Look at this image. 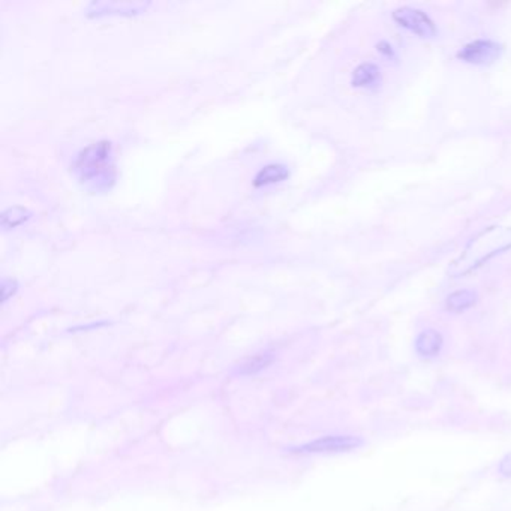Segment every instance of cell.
Instances as JSON below:
<instances>
[{"label":"cell","instance_id":"cell-1","mask_svg":"<svg viewBox=\"0 0 511 511\" xmlns=\"http://www.w3.org/2000/svg\"><path fill=\"white\" fill-rule=\"evenodd\" d=\"M511 248V231H503V229H489L484 231L483 237L476 239L472 245L465 251L464 258L456 263L457 267H461V272L465 273L472 270L483 263L489 261L496 253H500L505 249Z\"/></svg>","mask_w":511,"mask_h":511},{"label":"cell","instance_id":"cell-2","mask_svg":"<svg viewBox=\"0 0 511 511\" xmlns=\"http://www.w3.org/2000/svg\"><path fill=\"white\" fill-rule=\"evenodd\" d=\"M110 143L102 142L87 147L76 162L83 180H95V178H107L108 171H111L110 165Z\"/></svg>","mask_w":511,"mask_h":511},{"label":"cell","instance_id":"cell-3","mask_svg":"<svg viewBox=\"0 0 511 511\" xmlns=\"http://www.w3.org/2000/svg\"><path fill=\"white\" fill-rule=\"evenodd\" d=\"M393 20L398 23L401 28L410 30L418 38H425V40H430V38H435L438 35L435 21H433L425 11L417 8L403 6L396 9L393 12Z\"/></svg>","mask_w":511,"mask_h":511},{"label":"cell","instance_id":"cell-4","mask_svg":"<svg viewBox=\"0 0 511 511\" xmlns=\"http://www.w3.org/2000/svg\"><path fill=\"white\" fill-rule=\"evenodd\" d=\"M501 45L492 40H476L459 50L457 57L471 65H490L501 56Z\"/></svg>","mask_w":511,"mask_h":511},{"label":"cell","instance_id":"cell-5","mask_svg":"<svg viewBox=\"0 0 511 511\" xmlns=\"http://www.w3.org/2000/svg\"><path fill=\"white\" fill-rule=\"evenodd\" d=\"M363 444V441L359 437L352 435H328L321 437L312 442L304 444L300 449H297L299 453H347L352 452Z\"/></svg>","mask_w":511,"mask_h":511},{"label":"cell","instance_id":"cell-6","mask_svg":"<svg viewBox=\"0 0 511 511\" xmlns=\"http://www.w3.org/2000/svg\"><path fill=\"white\" fill-rule=\"evenodd\" d=\"M442 345L444 339L440 331L427 328L417 336L414 347L420 357H423V359H433V357H437L441 352Z\"/></svg>","mask_w":511,"mask_h":511},{"label":"cell","instance_id":"cell-7","mask_svg":"<svg viewBox=\"0 0 511 511\" xmlns=\"http://www.w3.org/2000/svg\"><path fill=\"white\" fill-rule=\"evenodd\" d=\"M381 81V69L375 63H362L352 72V86L363 88H375Z\"/></svg>","mask_w":511,"mask_h":511},{"label":"cell","instance_id":"cell-8","mask_svg":"<svg viewBox=\"0 0 511 511\" xmlns=\"http://www.w3.org/2000/svg\"><path fill=\"white\" fill-rule=\"evenodd\" d=\"M477 302V292L472 291V289H459V291H454L452 292L449 297H447V309H449L450 312H454V314H459V312H464L469 308H472V306L476 304Z\"/></svg>","mask_w":511,"mask_h":511},{"label":"cell","instance_id":"cell-9","mask_svg":"<svg viewBox=\"0 0 511 511\" xmlns=\"http://www.w3.org/2000/svg\"><path fill=\"white\" fill-rule=\"evenodd\" d=\"M289 176V171L284 167V165L279 163H272L264 167L257 177L253 180V186H265V185H272V183H279L285 180V178Z\"/></svg>","mask_w":511,"mask_h":511},{"label":"cell","instance_id":"cell-10","mask_svg":"<svg viewBox=\"0 0 511 511\" xmlns=\"http://www.w3.org/2000/svg\"><path fill=\"white\" fill-rule=\"evenodd\" d=\"M268 363H270V359H268V357L257 355V357H253V359L249 360V363L245 366V369H246L248 374H255V372H258V370L264 369Z\"/></svg>","mask_w":511,"mask_h":511},{"label":"cell","instance_id":"cell-11","mask_svg":"<svg viewBox=\"0 0 511 511\" xmlns=\"http://www.w3.org/2000/svg\"><path fill=\"white\" fill-rule=\"evenodd\" d=\"M498 469H500V474L504 476V477H511V453H508L505 457L501 459L500 462V466H498Z\"/></svg>","mask_w":511,"mask_h":511},{"label":"cell","instance_id":"cell-12","mask_svg":"<svg viewBox=\"0 0 511 511\" xmlns=\"http://www.w3.org/2000/svg\"><path fill=\"white\" fill-rule=\"evenodd\" d=\"M377 50L379 51V53H381L382 56H386V57L393 59V57L396 56L393 47H391L389 42H386V41H381V42L377 45Z\"/></svg>","mask_w":511,"mask_h":511}]
</instances>
